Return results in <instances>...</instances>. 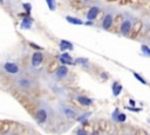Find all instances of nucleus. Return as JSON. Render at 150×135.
Wrapping results in <instances>:
<instances>
[{
  "mask_svg": "<svg viewBox=\"0 0 150 135\" xmlns=\"http://www.w3.org/2000/svg\"><path fill=\"white\" fill-rule=\"evenodd\" d=\"M131 30H133V22H131L130 19H126V20H123L121 22V26H120V32H121L122 35L128 37L130 34Z\"/></svg>",
  "mask_w": 150,
  "mask_h": 135,
  "instance_id": "obj_1",
  "label": "nucleus"
},
{
  "mask_svg": "<svg viewBox=\"0 0 150 135\" xmlns=\"http://www.w3.org/2000/svg\"><path fill=\"white\" fill-rule=\"evenodd\" d=\"M44 61V54L38 51V52H34L33 55H32V60H31V64L33 67H39Z\"/></svg>",
  "mask_w": 150,
  "mask_h": 135,
  "instance_id": "obj_2",
  "label": "nucleus"
},
{
  "mask_svg": "<svg viewBox=\"0 0 150 135\" xmlns=\"http://www.w3.org/2000/svg\"><path fill=\"white\" fill-rule=\"evenodd\" d=\"M67 75H68V67H67V65H61V66L56 67L55 76H56L59 80H61V79L66 78Z\"/></svg>",
  "mask_w": 150,
  "mask_h": 135,
  "instance_id": "obj_3",
  "label": "nucleus"
},
{
  "mask_svg": "<svg viewBox=\"0 0 150 135\" xmlns=\"http://www.w3.org/2000/svg\"><path fill=\"white\" fill-rule=\"evenodd\" d=\"M113 22H114V17H113V14L108 13V14H106V15H104V18H103V20H102L101 26H102V28H103V30L108 31V30L110 28V27L113 26Z\"/></svg>",
  "mask_w": 150,
  "mask_h": 135,
  "instance_id": "obj_4",
  "label": "nucleus"
},
{
  "mask_svg": "<svg viewBox=\"0 0 150 135\" xmlns=\"http://www.w3.org/2000/svg\"><path fill=\"white\" fill-rule=\"evenodd\" d=\"M4 69H5L7 73H10V74H18V73L20 72L19 66H18L17 64H14V62H6V64L4 65Z\"/></svg>",
  "mask_w": 150,
  "mask_h": 135,
  "instance_id": "obj_5",
  "label": "nucleus"
},
{
  "mask_svg": "<svg viewBox=\"0 0 150 135\" xmlns=\"http://www.w3.org/2000/svg\"><path fill=\"white\" fill-rule=\"evenodd\" d=\"M38 123H45L48 119V114H47V111L44 109V108H40V109H38L37 112V116H35Z\"/></svg>",
  "mask_w": 150,
  "mask_h": 135,
  "instance_id": "obj_6",
  "label": "nucleus"
},
{
  "mask_svg": "<svg viewBox=\"0 0 150 135\" xmlns=\"http://www.w3.org/2000/svg\"><path fill=\"white\" fill-rule=\"evenodd\" d=\"M60 62H61L62 65H74V59L71 57V54L68 53V52H64L62 54H61V55H60Z\"/></svg>",
  "mask_w": 150,
  "mask_h": 135,
  "instance_id": "obj_7",
  "label": "nucleus"
},
{
  "mask_svg": "<svg viewBox=\"0 0 150 135\" xmlns=\"http://www.w3.org/2000/svg\"><path fill=\"white\" fill-rule=\"evenodd\" d=\"M33 25V19L31 17H25L20 22V28L21 30H31Z\"/></svg>",
  "mask_w": 150,
  "mask_h": 135,
  "instance_id": "obj_8",
  "label": "nucleus"
},
{
  "mask_svg": "<svg viewBox=\"0 0 150 135\" xmlns=\"http://www.w3.org/2000/svg\"><path fill=\"white\" fill-rule=\"evenodd\" d=\"M76 101L81 105V106H84V107H89L93 105V100L91 98H88L86 95H77L76 96Z\"/></svg>",
  "mask_w": 150,
  "mask_h": 135,
  "instance_id": "obj_9",
  "label": "nucleus"
},
{
  "mask_svg": "<svg viewBox=\"0 0 150 135\" xmlns=\"http://www.w3.org/2000/svg\"><path fill=\"white\" fill-rule=\"evenodd\" d=\"M99 13H100V8H99L97 6H93V7L89 8V11H88V13H87V19L93 21V20H95V19L97 18Z\"/></svg>",
  "mask_w": 150,
  "mask_h": 135,
  "instance_id": "obj_10",
  "label": "nucleus"
},
{
  "mask_svg": "<svg viewBox=\"0 0 150 135\" xmlns=\"http://www.w3.org/2000/svg\"><path fill=\"white\" fill-rule=\"evenodd\" d=\"M60 51H62V52H67V51H73L74 49V45L68 41V40H61L60 41Z\"/></svg>",
  "mask_w": 150,
  "mask_h": 135,
  "instance_id": "obj_11",
  "label": "nucleus"
},
{
  "mask_svg": "<svg viewBox=\"0 0 150 135\" xmlns=\"http://www.w3.org/2000/svg\"><path fill=\"white\" fill-rule=\"evenodd\" d=\"M122 89H123V86L120 82H117V81H115V82L113 84V86H111V92H113L114 96H118L120 94H121Z\"/></svg>",
  "mask_w": 150,
  "mask_h": 135,
  "instance_id": "obj_12",
  "label": "nucleus"
},
{
  "mask_svg": "<svg viewBox=\"0 0 150 135\" xmlns=\"http://www.w3.org/2000/svg\"><path fill=\"white\" fill-rule=\"evenodd\" d=\"M18 84L21 88H31L32 87V81L27 79V78H21L19 81H18Z\"/></svg>",
  "mask_w": 150,
  "mask_h": 135,
  "instance_id": "obj_13",
  "label": "nucleus"
},
{
  "mask_svg": "<svg viewBox=\"0 0 150 135\" xmlns=\"http://www.w3.org/2000/svg\"><path fill=\"white\" fill-rule=\"evenodd\" d=\"M64 114L67 118H71V119H74V118L77 116L76 115V112L74 109H72V108H69V107H64Z\"/></svg>",
  "mask_w": 150,
  "mask_h": 135,
  "instance_id": "obj_14",
  "label": "nucleus"
},
{
  "mask_svg": "<svg viewBox=\"0 0 150 135\" xmlns=\"http://www.w3.org/2000/svg\"><path fill=\"white\" fill-rule=\"evenodd\" d=\"M66 20H67L69 24H72V25H77V26H81V25H83V24H84L81 19H79V18H74V17H71V15L66 17Z\"/></svg>",
  "mask_w": 150,
  "mask_h": 135,
  "instance_id": "obj_15",
  "label": "nucleus"
},
{
  "mask_svg": "<svg viewBox=\"0 0 150 135\" xmlns=\"http://www.w3.org/2000/svg\"><path fill=\"white\" fill-rule=\"evenodd\" d=\"M92 115V112H87V113H84V114H82L81 116H79V118H76V120L79 121V122H81V123H86L87 122V120H88V118Z\"/></svg>",
  "mask_w": 150,
  "mask_h": 135,
  "instance_id": "obj_16",
  "label": "nucleus"
},
{
  "mask_svg": "<svg viewBox=\"0 0 150 135\" xmlns=\"http://www.w3.org/2000/svg\"><path fill=\"white\" fill-rule=\"evenodd\" d=\"M141 51H142V54L148 58H150V47L147 46V45H142L141 46Z\"/></svg>",
  "mask_w": 150,
  "mask_h": 135,
  "instance_id": "obj_17",
  "label": "nucleus"
},
{
  "mask_svg": "<svg viewBox=\"0 0 150 135\" xmlns=\"http://www.w3.org/2000/svg\"><path fill=\"white\" fill-rule=\"evenodd\" d=\"M89 62V60L87 58H76L75 61H74V65H87Z\"/></svg>",
  "mask_w": 150,
  "mask_h": 135,
  "instance_id": "obj_18",
  "label": "nucleus"
},
{
  "mask_svg": "<svg viewBox=\"0 0 150 135\" xmlns=\"http://www.w3.org/2000/svg\"><path fill=\"white\" fill-rule=\"evenodd\" d=\"M133 74H134V76H135V79H136L137 81H140V82H141V84H143V85H148V82H147V80H145V79H144L143 76H141V75H140L138 73H136V72H134Z\"/></svg>",
  "mask_w": 150,
  "mask_h": 135,
  "instance_id": "obj_19",
  "label": "nucleus"
},
{
  "mask_svg": "<svg viewBox=\"0 0 150 135\" xmlns=\"http://www.w3.org/2000/svg\"><path fill=\"white\" fill-rule=\"evenodd\" d=\"M46 4L48 6V8L50 11H55L56 10V4H55V0H46Z\"/></svg>",
  "mask_w": 150,
  "mask_h": 135,
  "instance_id": "obj_20",
  "label": "nucleus"
},
{
  "mask_svg": "<svg viewBox=\"0 0 150 135\" xmlns=\"http://www.w3.org/2000/svg\"><path fill=\"white\" fill-rule=\"evenodd\" d=\"M126 121H127V115H126L124 113L120 112L118 115H117V122H118V123H123V122H126Z\"/></svg>",
  "mask_w": 150,
  "mask_h": 135,
  "instance_id": "obj_21",
  "label": "nucleus"
},
{
  "mask_svg": "<svg viewBox=\"0 0 150 135\" xmlns=\"http://www.w3.org/2000/svg\"><path fill=\"white\" fill-rule=\"evenodd\" d=\"M22 7H24L26 13L31 14V12H32V5L31 4H29V3H22Z\"/></svg>",
  "mask_w": 150,
  "mask_h": 135,
  "instance_id": "obj_22",
  "label": "nucleus"
},
{
  "mask_svg": "<svg viewBox=\"0 0 150 135\" xmlns=\"http://www.w3.org/2000/svg\"><path fill=\"white\" fill-rule=\"evenodd\" d=\"M118 113H120V109H118V108H116V109L113 112V114H111V119L115 122H117V115H118Z\"/></svg>",
  "mask_w": 150,
  "mask_h": 135,
  "instance_id": "obj_23",
  "label": "nucleus"
},
{
  "mask_svg": "<svg viewBox=\"0 0 150 135\" xmlns=\"http://www.w3.org/2000/svg\"><path fill=\"white\" fill-rule=\"evenodd\" d=\"M126 108H127L128 111H131V112H136V113H138V112H141V111H142L141 108H134V106H131V107H130V106H127Z\"/></svg>",
  "mask_w": 150,
  "mask_h": 135,
  "instance_id": "obj_24",
  "label": "nucleus"
},
{
  "mask_svg": "<svg viewBox=\"0 0 150 135\" xmlns=\"http://www.w3.org/2000/svg\"><path fill=\"white\" fill-rule=\"evenodd\" d=\"M75 133L79 134V135H86L87 134V132L84 129H77V130H75Z\"/></svg>",
  "mask_w": 150,
  "mask_h": 135,
  "instance_id": "obj_25",
  "label": "nucleus"
},
{
  "mask_svg": "<svg viewBox=\"0 0 150 135\" xmlns=\"http://www.w3.org/2000/svg\"><path fill=\"white\" fill-rule=\"evenodd\" d=\"M83 25H86V26H93V21H92V20H88V21H86Z\"/></svg>",
  "mask_w": 150,
  "mask_h": 135,
  "instance_id": "obj_26",
  "label": "nucleus"
},
{
  "mask_svg": "<svg viewBox=\"0 0 150 135\" xmlns=\"http://www.w3.org/2000/svg\"><path fill=\"white\" fill-rule=\"evenodd\" d=\"M31 46H32V47H34V48H37V49H41V47H40V46H37V45H34V44H32V42H31Z\"/></svg>",
  "mask_w": 150,
  "mask_h": 135,
  "instance_id": "obj_27",
  "label": "nucleus"
},
{
  "mask_svg": "<svg viewBox=\"0 0 150 135\" xmlns=\"http://www.w3.org/2000/svg\"><path fill=\"white\" fill-rule=\"evenodd\" d=\"M129 103H130V105H131V106H134V107H135V105H136V102H135V101H134V100H131V99H130V100H129Z\"/></svg>",
  "mask_w": 150,
  "mask_h": 135,
  "instance_id": "obj_28",
  "label": "nucleus"
},
{
  "mask_svg": "<svg viewBox=\"0 0 150 135\" xmlns=\"http://www.w3.org/2000/svg\"><path fill=\"white\" fill-rule=\"evenodd\" d=\"M4 4V0H0V5H3Z\"/></svg>",
  "mask_w": 150,
  "mask_h": 135,
  "instance_id": "obj_29",
  "label": "nucleus"
},
{
  "mask_svg": "<svg viewBox=\"0 0 150 135\" xmlns=\"http://www.w3.org/2000/svg\"><path fill=\"white\" fill-rule=\"evenodd\" d=\"M84 1H88V0H84Z\"/></svg>",
  "mask_w": 150,
  "mask_h": 135,
  "instance_id": "obj_30",
  "label": "nucleus"
}]
</instances>
